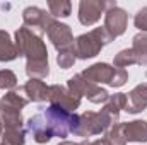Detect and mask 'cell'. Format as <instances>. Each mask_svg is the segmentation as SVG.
<instances>
[{
  "instance_id": "cell-1",
  "label": "cell",
  "mask_w": 147,
  "mask_h": 145,
  "mask_svg": "<svg viewBox=\"0 0 147 145\" xmlns=\"http://www.w3.org/2000/svg\"><path fill=\"white\" fill-rule=\"evenodd\" d=\"M74 121V113L67 109L50 104L41 113L31 116L26 123V130L33 133L36 144H48L53 137L65 138L70 133Z\"/></svg>"
},
{
  "instance_id": "cell-2",
  "label": "cell",
  "mask_w": 147,
  "mask_h": 145,
  "mask_svg": "<svg viewBox=\"0 0 147 145\" xmlns=\"http://www.w3.org/2000/svg\"><path fill=\"white\" fill-rule=\"evenodd\" d=\"M16 46L19 56H26V73L29 79H46L50 75L48 50L43 36L31 28H19L16 31Z\"/></svg>"
},
{
  "instance_id": "cell-3",
  "label": "cell",
  "mask_w": 147,
  "mask_h": 145,
  "mask_svg": "<svg viewBox=\"0 0 147 145\" xmlns=\"http://www.w3.org/2000/svg\"><path fill=\"white\" fill-rule=\"evenodd\" d=\"M116 123H118V118L110 114L106 109H101L99 113H96V111H86L82 114H75L74 113L70 133L77 135V137L101 135V133L108 132Z\"/></svg>"
},
{
  "instance_id": "cell-4",
  "label": "cell",
  "mask_w": 147,
  "mask_h": 145,
  "mask_svg": "<svg viewBox=\"0 0 147 145\" xmlns=\"http://www.w3.org/2000/svg\"><path fill=\"white\" fill-rule=\"evenodd\" d=\"M111 36L105 31V28H94L89 33H84L80 36L75 38L74 41V53L75 58L79 60H87V58H94L96 55H99V51L110 44Z\"/></svg>"
},
{
  "instance_id": "cell-5",
  "label": "cell",
  "mask_w": 147,
  "mask_h": 145,
  "mask_svg": "<svg viewBox=\"0 0 147 145\" xmlns=\"http://www.w3.org/2000/svg\"><path fill=\"white\" fill-rule=\"evenodd\" d=\"M92 84H108L111 87H121L128 80V72L125 68L111 67L110 63H94L80 73Z\"/></svg>"
},
{
  "instance_id": "cell-6",
  "label": "cell",
  "mask_w": 147,
  "mask_h": 145,
  "mask_svg": "<svg viewBox=\"0 0 147 145\" xmlns=\"http://www.w3.org/2000/svg\"><path fill=\"white\" fill-rule=\"evenodd\" d=\"M67 87H69L72 92H75L77 96L87 97V99H89L91 103H94V104H105V103L110 99V94H108L106 89H103V87L98 85V84L89 82V80L84 79L80 73H77V75H74L72 79H69Z\"/></svg>"
},
{
  "instance_id": "cell-7",
  "label": "cell",
  "mask_w": 147,
  "mask_h": 145,
  "mask_svg": "<svg viewBox=\"0 0 147 145\" xmlns=\"http://www.w3.org/2000/svg\"><path fill=\"white\" fill-rule=\"evenodd\" d=\"M115 2H103V0H82L79 3V21L82 26L96 24L101 15L110 9Z\"/></svg>"
},
{
  "instance_id": "cell-8",
  "label": "cell",
  "mask_w": 147,
  "mask_h": 145,
  "mask_svg": "<svg viewBox=\"0 0 147 145\" xmlns=\"http://www.w3.org/2000/svg\"><path fill=\"white\" fill-rule=\"evenodd\" d=\"M127 24H128V14L115 2L105 12V26H103L105 31L111 36V39H115L127 31Z\"/></svg>"
},
{
  "instance_id": "cell-9",
  "label": "cell",
  "mask_w": 147,
  "mask_h": 145,
  "mask_svg": "<svg viewBox=\"0 0 147 145\" xmlns=\"http://www.w3.org/2000/svg\"><path fill=\"white\" fill-rule=\"evenodd\" d=\"M22 21L26 28H31L38 31L41 36L48 33L50 26L55 22V19L50 15V12L39 9V7H26L22 10Z\"/></svg>"
},
{
  "instance_id": "cell-10",
  "label": "cell",
  "mask_w": 147,
  "mask_h": 145,
  "mask_svg": "<svg viewBox=\"0 0 147 145\" xmlns=\"http://www.w3.org/2000/svg\"><path fill=\"white\" fill-rule=\"evenodd\" d=\"M80 96H77L75 92H72L67 85H50V104H55V106H60V108L67 109L74 113L75 109L80 106Z\"/></svg>"
},
{
  "instance_id": "cell-11",
  "label": "cell",
  "mask_w": 147,
  "mask_h": 145,
  "mask_svg": "<svg viewBox=\"0 0 147 145\" xmlns=\"http://www.w3.org/2000/svg\"><path fill=\"white\" fill-rule=\"evenodd\" d=\"M48 39L51 41V44L55 46V50L60 53V51H67V50H74V34L72 29L63 24V22H58L55 21L50 29H48Z\"/></svg>"
},
{
  "instance_id": "cell-12",
  "label": "cell",
  "mask_w": 147,
  "mask_h": 145,
  "mask_svg": "<svg viewBox=\"0 0 147 145\" xmlns=\"http://www.w3.org/2000/svg\"><path fill=\"white\" fill-rule=\"evenodd\" d=\"M19 91L24 92L28 99L33 103H45L50 99V85H46L39 79H29Z\"/></svg>"
},
{
  "instance_id": "cell-13",
  "label": "cell",
  "mask_w": 147,
  "mask_h": 145,
  "mask_svg": "<svg viewBox=\"0 0 147 145\" xmlns=\"http://www.w3.org/2000/svg\"><path fill=\"white\" fill-rule=\"evenodd\" d=\"M128 104L125 111L130 114H137L142 113L147 108V84H139L137 87H134L128 94H127Z\"/></svg>"
},
{
  "instance_id": "cell-14",
  "label": "cell",
  "mask_w": 147,
  "mask_h": 145,
  "mask_svg": "<svg viewBox=\"0 0 147 145\" xmlns=\"http://www.w3.org/2000/svg\"><path fill=\"white\" fill-rule=\"evenodd\" d=\"M123 133L127 142H147V121L144 119H134L128 123H123Z\"/></svg>"
},
{
  "instance_id": "cell-15",
  "label": "cell",
  "mask_w": 147,
  "mask_h": 145,
  "mask_svg": "<svg viewBox=\"0 0 147 145\" xmlns=\"http://www.w3.org/2000/svg\"><path fill=\"white\" fill-rule=\"evenodd\" d=\"M29 99L21 94V91H10L0 99V113L3 111H19L28 106Z\"/></svg>"
},
{
  "instance_id": "cell-16",
  "label": "cell",
  "mask_w": 147,
  "mask_h": 145,
  "mask_svg": "<svg viewBox=\"0 0 147 145\" xmlns=\"http://www.w3.org/2000/svg\"><path fill=\"white\" fill-rule=\"evenodd\" d=\"M19 56L16 43L10 39V34L0 29V62H12Z\"/></svg>"
},
{
  "instance_id": "cell-17",
  "label": "cell",
  "mask_w": 147,
  "mask_h": 145,
  "mask_svg": "<svg viewBox=\"0 0 147 145\" xmlns=\"http://www.w3.org/2000/svg\"><path fill=\"white\" fill-rule=\"evenodd\" d=\"M132 51L135 55L137 65L147 67V33H139L132 39Z\"/></svg>"
},
{
  "instance_id": "cell-18",
  "label": "cell",
  "mask_w": 147,
  "mask_h": 145,
  "mask_svg": "<svg viewBox=\"0 0 147 145\" xmlns=\"http://www.w3.org/2000/svg\"><path fill=\"white\" fill-rule=\"evenodd\" d=\"M24 144H26V126L3 128L2 145H24Z\"/></svg>"
},
{
  "instance_id": "cell-19",
  "label": "cell",
  "mask_w": 147,
  "mask_h": 145,
  "mask_svg": "<svg viewBox=\"0 0 147 145\" xmlns=\"http://www.w3.org/2000/svg\"><path fill=\"white\" fill-rule=\"evenodd\" d=\"M127 104H128V99H127V94H123V92H116V94H113L110 96V99L105 103V108L110 114H113L115 118H120V111L121 109L127 108Z\"/></svg>"
},
{
  "instance_id": "cell-20",
  "label": "cell",
  "mask_w": 147,
  "mask_h": 145,
  "mask_svg": "<svg viewBox=\"0 0 147 145\" xmlns=\"http://www.w3.org/2000/svg\"><path fill=\"white\" fill-rule=\"evenodd\" d=\"M48 10L53 19L55 17H69L72 12V3L69 0H50Z\"/></svg>"
},
{
  "instance_id": "cell-21",
  "label": "cell",
  "mask_w": 147,
  "mask_h": 145,
  "mask_svg": "<svg viewBox=\"0 0 147 145\" xmlns=\"http://www.w3.org/2000/svg\"><path fill=\"white\" fill-rule=\"evenodd\" d=\"M105 144L106 145H127V138L123 133V123L113 125L105 135Z\"/></svg>"
},
{
  "instance_id": "cell-22",
  "label": "cell",
  "mask_w": 147,
  "mask_h": 145,
  "mask_svg": "<svg viewBox=\"0 0 147 145\" xmlns=\"http://www.w3.org/2000/svg\"><path fill=\"white\" fill-rule=\"evenodd\" d=\"M113 63H115L113 67H116V68H127V67H130V65H137V60H135V55H134L132 48L121 50V51L115 56Z\"/></svg>"
},
{
  "instance_id": "cell-23",
  "label": "cell",
  "mask_w": 147,
  "mask_h": 145,
  "mask_svg": "<svg viewBox=\"0 0 147 145\" xmlns=\"http://www.w3.org/2000/svg\"><path fill=\"white\" fill-rule=\"evenodd\" d=\"M17 87V77L12 70H0V89H14Z\"/></svg>"
},
{
  "instance_id": "cell-24",
  "label": "cell",
  "mask_w": 147,
  "mask_h": 145,
  "mask_svg": "<svg viewBox=\"0 0 147 145\" xmlns=\"http://www.w3.org/2000/svg\"><path fill=\"white\" fill-rule=\"evenodd\" d=\"M75 53H74V50H67V51H60L58 53V56H57V63H58V67L60 68H63V70H67V68H70L74 63H75Z\"/></svg>"
},
{
  "instance_id": "cell-25",
  "label": "cell",
  "mask_w": 147,
  "mask_h": 145,
  "mask_svg": "<svg viewBox=\"0 0 147 145\" xmlns=\"http://www.w3.org/2000/svg\"><path fill=\"white\" fill-rule=\"evenodd\" d=\"M134 24H135V28H137L140 33H147V7H142V9L135 14Z\"/></svg>"
},
{
  "instance_id": "cell-26",
  "label": "cell",
  "mask_w": 147,
  "mask_h": 145,
  "mask_svg": "<svg viewBox=\"0 0 147 145\" xmlns=\"http://www.w3.org/2000/svg\"><path fill=\"white\" fill-rule=\"evenodd\" d=\"M82 145H106L105 144V140H101V138H98V140H92V142H87V140H84Z\"/></svg>"
},
{
  "instance_id": "cell-27",
  "label": "cell",
  "mask_w": 147,
  "mask_h": 145,
  "mask_svg": "<svg viewBox=\"0 0 147 145\" xmlns=\"http://www.w3.org/2000/svg\"><path fill=\"white\" fill-rule=\"evenodd\" d=\"M58 145H82V142H79V144H74V142H62V144Z\"/></svg>"
},
{
  "instance_id": "cell-28",
  "label": "cell",
  "mask_w": 147,
  "mask_h": 145,
  "mask_svg": "<svg viewBox=\"0 0 147 145\" xmlns=\"http://www.w3.org/2000/svg\"><path fill=\"white\" fill-rule=\"evenodd\" d=\"M3 133V123H2V118H0V135Z\"/></svg>"
},
{
  "instance_id": "cell-29",
  "label": "cell",
  "mask_w": 147,
  "mask_h": 145,
  "mask_svg": "<svg viewBox=\"0 0 147 145\" xmlns=\"http://www.w3.org/2000/svg\"><path fill=\"white\" fill-rule=\"evenodd\" d=\"M0 145H2V144H0Z\"/></svg>"
}]
</instances>
